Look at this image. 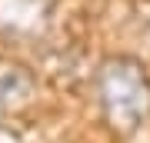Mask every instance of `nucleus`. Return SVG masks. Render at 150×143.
I'll return each mask as SVG.
<instances>
[{"label":"nucleus","mask_w":150,"mask_h":143,"mask_svg":"<svg viewBox=\"0 0 150 143\" xmlns=\"http://www.w3.org/2000/svg\"><path fill=\"white\" fill-rule=\"evenodd\" d=\"M97 100L107 130L127 140L150 120V73L137 57H107L97 67Z\"/></svg>","instance_id":"1"},{"label":"nucleus","mask_w":150,"mask_h":143,"mask_svg":"<svg viewBox=\"0 0 150 143\" xmlns=\"http://www.w3.org/2000/svg\"><path fill=\"white\" fill-rule=\"evenodd\" d=\"M37 97V73L20 60H0V110H20Z\"/></svg>","instance_id":"2"},{"label":"nucleus","mask_w":150,"mask_h":143,"mask_svg":"<svg viewBox=\"0 0 150 143\" xmlns=\"http://www.w3.org/2000/svg\"><path fill=\"white\" fill-rule=\"evenodd\" d=\"M57 0H0V30L13 37H27L47 20Z\"/></svg>","instance_id":"3"}]
</instances>
